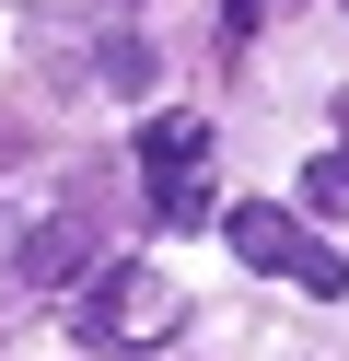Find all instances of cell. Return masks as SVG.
<instances>
[{"label": "cell", "mask_w": 349, "mask_h": 361, "mask_svg": "<svg viewBox=\"0 0 349 361\" xmlns=\"http://www.w3.org/2000/svg\"><path fill=\"white\" fill-rule=\"evenodd\" d=\"M221 233H233V257H245V268H279V280H302L314 303H338V291H349V257H338V245H314L302 221H279L268 198L221 210Z\"/></svg>", "instance_id": "cell-2"}, {"label": "cell", "mask_w": 349, "mask_h": 361, "mask_svg": "<svg viewBox=\"0 0 349 361\" xmlns=\"http://www.w3.org/2000/svg\"><path fill=\"white\" fill-rule=\"evenodd\" d=\"M140 198H152V221H198L209 210V128L198 117H152L140 128Z\"/></svg>", "instance_id": "cell-3"}, {"label": "cell", "mask_w": 349, "mask_h": 361, "mask_svg": "<svg viewBox=\"0 0 349 361\" xmlns=\"http://www.w3.org/2000/svg\"><path fill=\"white\" fill-rule=\"evenodd\" d=\"M302 210H349V140L302 164Z\"/></svg>", "instance_id": "cell-5"}, {"label": "cell", "mask_w": 349, "mask_h": 361, "mask_svg": "<svg viewBox=\"0 0 349 361\" xmlns=\"http://www.w3.org/2000/svg\"><path fill=\"white\" fill-rule=\"evenodd\" d=\"M268 35V0H221V47H256Z\"/></svg>", "instance_id": "cell-6"}, {"label": "cell", "mask_w": 349, "mask_h": 361, "mask_svg": "<svg viewBox=\"0 0 349 361\" xmlns=\"http://www.w3.org/2000/svg\"><path fill=\"white\" fill-rule=\"evenodd\" d=\"M93 233H105V221H93V198L35 210V233L12 245V280H23V291H82V280H93Z\"/></svg>", "instance_id": "cell-4"}, {"label": "cell", "mask_w": 349, "mask_h": 361, "mask_svg": "<svg viewBox=\"0 0 349 361\" xmlns=\"http://www.w3.org/2000/svg\"><path fill=\"white\" fill-rule=\"evenodd\" d=\"M175 326H186V291L163 280L152 257H116V268H93V280L70 291V338H82V350H105V361H152V350H175Z\"/></svg>", "instance_id": "cell-1"}]
</instances>
